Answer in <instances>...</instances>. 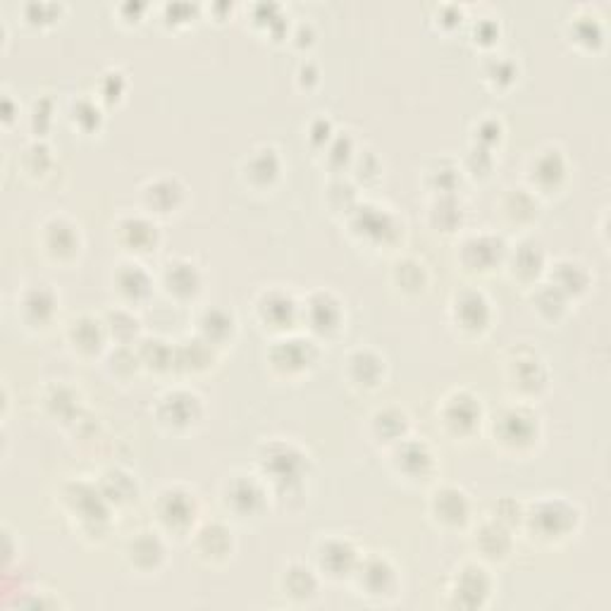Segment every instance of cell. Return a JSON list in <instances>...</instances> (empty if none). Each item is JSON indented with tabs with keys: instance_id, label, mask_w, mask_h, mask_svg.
<instances>
[{
	"instance_id": "32",
	"label": "cell",
	"mask_w": 611,
	"mask_h": 611,
	"mask_svg": "<svg viewBox=\"0 0 611 611\" xmlns=\"http://www.w3.org/2000/svg\"><path fill=\"white\" fill-rule=\"evenodd\" d=\"M222 530L220 526H206V528L201 530L199 533V550L203 556H225L227 550H222V547H218V535H220Z\"/></svg>"
},
{
	"instance_id": "12",
	"label": "cell",
	"mask_w": 611,
	"mask_h": 611,
	"mask_svg": "<svg viewBox=\"0 0 611 611\" xmlns=\"http://www.w3.org/2000/svg\"><path fill=\"white\" fill-rule=\"evenodd\" d=\"M306 313H309L310 328H313V330L330 332L335 330V328H339V316H342V310H339V303H337L330 294H323V292H320V294L310 296L309 306H306Z\"/></svg>"
},
{
	"instance_id": "30",
	"label": "cell",
	"mask_w": 611,
	"mask_h": 611,
	"mask_svg": "<svg viewBox=\"0 0 611 611\" xmlns=\"http://www.w3.org/2000/svg\"><path fill=\"white\" fill-rule=\"evenodd\" d=\"M556 270H562V273H566V280H559L554 282L552 287H556L562 294H580V292H585V287H588V273H585V268L580 265V263H573V261H563L556 265Z\"/></svg>"
},
{
	"instance_id": "14",
	"label": "cell",
	"mask_w": 611,
	"mask_h": 611,
	"mask_svg": "<svg viewBox=\"0 0 611 611\" xmlns=\"http://www.w3.org/2000/svg\"><path fill=\"white\" fill-rule=\"evenodd\" d=\"M446 426L454 427L456 433H466L475 427V420L481 418V406L473 397L468 394H456V397L446 404Z\"/></svg>"
},
{
	"instance_id": "15",
	"label": "cell",
	"mask_w": 611,
	"mask_h": 611,
	"mask_svg": "<svg viewBox=\"0 0 611 611\" xmlns=\"http://www.w3.org/2000/svg\"><path fill=\"white\" fill-rule=\"evenodd\" d=\"M120 234L131 251H148L158 241V227L144 218H124L120 222Z\"/></svg>"
},
{
	"instance_id": "31",
	"label": "cell",
	"mask_w": 611,
	"mask_h": 611,
	"mask_svg": "<svg viewBox=\"0 0 611 611\" xmlns=\"http://www.w3.org/2000/svg\"><path fill=\"white\" fill-rule=\"evenodd\" d=\"M364 364L365 365H361V361L351 354L349 356L351 375H354V380H356L358 385H375L380 378V371H382V361H380L373 351L364 349Z\"/></svg>"
},
{
	"instance_id": "8",
	"label": "cell",
	"mask_w": 611,
	"mask_h": 611,
	"mask_svg": "<svg viewBox=\"0 0 611 611\" xmlns=\"http://www.w3.org/2000/svg\"><path fill=\"white\" fill-rule=\"evenodd\" d=\"M163 282L170 294L179 299H189L201 289V275L196 265L189 261H170L163 273Z\"/></svg>"
},
{
	"instance_id": "24",
	"label": "cell",
	"mask_w": 611,
	"mask_h": 611,
	"mask_svg": "<svg viewBox=\"0 0 611 611\" xmlns=\"http://www.w3.org/2000/svg\"><path fill=\"white\" fill-rule=\"evenodd\" d=\"M199 325H201V335H203V339L211 344H218L232 335L234 318L222 309H208V310H203Z\"/></svg>"
},
{
	"instance_id": "18",
	"label": "cell",
	"mask_w": 611,
	"mask_h": 611,
	"mask_svg": "<svg viewBox=\"0 0 611 611\" xmlns=\"http://www.w3.org/2000/svg\"><path fill=\"white\" fill-rule=\"evenodd\" d=\"M258 309H261L263 320L265 323L270 320L275 328H284L296 318V303L292 301V296L282 294V292H270V294L263 296Z\"/></svg>"
},
{
	"instance_id": "26",
	"label": "cell",
	"mask_w": 611,
	"mask_h": 611,
	"mask_svg": "<svg viewBox=\"0 0 611 611\" xmlns=\"http://www.w3.org/2000/svg\"><path fill=\"white\" fill-rule=\"evenodd\" d=\"M49 229V248L56 251L58 256H72L75 254L76 244H79V234L69 222H65L62 218H53V220L46 225Z\"/></svg>"
},
{
	"instance_id": "11",
	"label": "cell",
	"mask_w": 611,
	"mask_h": 611,
	"mask_svg": "<svg viewBox=\"0 0 611 611\" xmlns=\"http://www.w3.org/2000/svg\"><path fill=\"white\" fill-rule=\"evenodd\" d=\"M504 256V244L497 237H473L463 244V258L471 268H490Z\"/></svg>"
},
{
	"instance_id": "13",
	"label": "cell",
	"mask_w": 611,
	"mask_h": 611,
	"mask_svg": "<svg viewBox=\"0 0 611 611\" xmlns=\"http://www.w3.org/2000/svg\"><path fill=\"white\" fill-rule=\"evenodd\" d=\"M397 466L411 478H423V475L433 468V454L423 442H406L399 446L397 452Z\"/></svg>"
},
{
	"instance_id": "29",
	"label": "cell",
	"mask_w": 611,
	"mask_h": 611,
	"mask_svg": "<svg viewBox=\"0 0 611 611\" xmlns=\"http://www.w3.org/2000/svg\"><path fill=\"white\" fill-rule=\"evenodd\" d=\"M511 265L521 277H533L537 270L543 268V251L533 241H523V244L516 247Z\"/></svg>"
},
{
	"instance_id": "17",
	"label": "cell",
	"mask_w": 611,
	"mask_h": 611,
	"mask_svg": "<svg viewBox=\"0 0 611 611\" xmlns=\"http://www.w3.org/2000/svg\"><path fill=\"white\" fill-rule=\"evenodd\" d=\"M356 218H358L356 229H361L365 237L387 239L390 234H394L399 229L397 220H394L390 213H382V211H380V208H375V206L358 208Z\"/></svg>"
},
{
	"instance_id": "3",
	"label": "cell",
	"mask_w": 611,
	"mask_h": 611,
	"mask_svg": "<svg viewBox=\"0 0 611 611\" xmlns=\"http://www.w3.org/2000/svg\"><path fill=\"white\" fill-rule=\"evenodd\" d=\"M196 516V501H193V495L189 492H182V490H166L160 492L158 499V518L166 523L167 528L182 530L186 528L189 523L193 521Z\"/></svg>"
},
{
	"instance_id": "19",
	"label": "cell",
	"mask_w": 611,
	"mask_h": 611,
	"mask_svg": "<svg viewBox=\"0 0 611 611\" xmlns=\"http://www.w3.org/2000/svg\"><path fill=\"white\" fill-rule=\"evenodd\" d=\"M229 495H227V507L237 508L239 514H254L256 508L263 504V492L258 482L239 478V481L229 482Z\"/></svg>"
},
{
	"instance_id": "5",
	"label": "cell",
	"mask_w": 611,
	"mask_h": 611,
	"mask_svg": "<svg viewBox=\"0 0 611 611\" xmlns=\"http://www.w3.org/2000/svg\"><path fill=\"white\" fill-rule=\"evenodd\" d=\"M201 399L192 391H170L160 399V420L167 426L182 427L199 418Z\"/></svg>"
},
{
	"instance_id": "22",
	"label": "cell",
	"mask_w": 611,
	"mask_h": 611,
	"mask_svg": "<svg viewBox=\"0 0 611 611\" xmlns=\"http://www.w3.org/2000/svg\"><path fill=\"white\" fill-rule=\"evenodd\" d=\"M284 588H287V595L294 599H309L316 595L318 580L313 576V571L306 569L303 563H292L287 571H284Z\"/></svg>"
},
{
	"instance_id": "1",
	"label": "cell",
	"mask_w": 611,
	"mask_h": 611,
	"mask_svg": "<svg viewBox=\"0 0 611 611\" xmlns=\"http://www.w3.org/2000/svg\"><path fill=\"white\" fill-rule=\"evenodd\" d=\"M356 573L361 588H365V595L371 598H385L397 590V571L385 556H371L365 562H358Z\"/></svg>"
},
{
	"instance_id": "23",
	"label": "cell",
	"mask_w": 611,
	"mask_h": 611,
	"mask_svg": "<svg viewBox=\"0 0 611 611\" xmlns=\"http://www.w3.org/2000/svg\"><path fill=\"white\" fill-rule=\"evenodd\" d=\"M247 172L254 184H268L280 175V158L275 148H261L247 160Z\"/></svg>"
},
{
	"instance_id": "28",
	"label": "cell",
	"mask_w": 611,
	"mask_h": 611,
	"mask_svg": "<svg viewBox=\"0 0 611 611\" xmlns=\"http://www.w3.org/2000/svg\"><path fill=\"white\" fill-rule=\"evenodd\" d=\"M72 339L79 349L94 351L98 349V344L103 342V328L94 318H79L72 323Z\"/></svg>"
},
{
	"instance_id": "21",
	"label": "cell",
	"mask_w": 611,
	"mask_h": 611,
	"mask_svg": "<svg viewBox=\"0 0 611 611\" xmlns=\"http://www.w3.org/2000/svg\"><path fill=\"white\" fill-rule=\"evenodd\" d=\"M144 196L148 208H156L158 213H170L182 199V186L175 179H158V182H151L146 186Z\"/></svg>"
},
{
	"instance_id": "27",
	"label": "cell",
	"mask_w": 611,
	"mask_h": 611,
	"mask_svg": "<svg viewBox=\"0 0 611 611\" xmlns=\"http://www.w3.org/2000/svg\"><path fill=\"white\" fill-rule=\"evenodd\" d=\"M563 172H566V166H563L559 151H540V156L533 160V177H535L537 184H556L563 177Z\"/></svg>"
},
{
	"instance_id": "7",
	"label": "cell",
	"mask_w": 611,
	"mask_h": 611,
	"mask_svg": "<svg viewBox=\"0 0 611 611\" xmlns=\"http://www.w3.org/2000/svg\"><path fill=\"white\" fill-rule=\"evenodd\" d=\"M488 306L490 303L485 301V296L481 292H463L454 303V318H456V323H461L463 330L478 332L490 320Z\"/></svg>"
},
{
	"instance_id": "6",
	"label": "cell",
	"mask_w": 611,
	"mask_h": 611,
	"mask_svg": "<svg viewBox=\"0 0 611 611\" xmlns=\"http://www.w3.org/2000/svg\"><path fill=\"white\" fill-rule=\"evenodd\" d=\"M318 562H320V569L332 578H342L346 573H354L358 566V556L354 544L346 543V540H328V543L320 547V554H318Z\"/></svg>"
},
{
	"instance_id": "9",
	"label": "cell",
	"mask_w": 611,
	"mask_h": 611,
	"mask_svg": "<svg viewBox=\"0 0 611 611\" xmlns=\"http://www.w3.org/2000/svg\"><path fill=\"white\" fill-rule=\"evenodd\" d=\"M131 566H137L141 571L158 569L160 562L166 559V547L160 543L156 533H137V537L130 543L127 550Z\"/></svg>"
},
{
	"instance_id": "4",
	"label": "cell",
	"mask_w": 611,
	"mask_h": 611,
	"mask_svg": "<svg viewBox=\"0 0 611 611\" xmlns=\"http://www.w3.org/2000/svg\"><path fill=\"white\" fill-rule=\"evenodd\" d=\"M270 358H273V365L280 368V371H301V368L316 361V346L309 339L289 337V339H282V342L273 346Z\"/></svg>"
},
{
	"instance_id": "16",
	"label": "cell",
	"mask_w": 611,
	"mask_h": 611,
	"mask_svg": "<svg viewBox=\"0 0 611 611\" xmlns=\"http://www.w3.org/2000/svg\"><path fill=\"white\" fill-rule=\"evenodd\" d=\"M435 514L440 516V521L452 523V526H461L468 518V501L463 492L454 488H445L440 492H435L433 499Z\"/></svg>"
},
{
	"instance_id": "10",
	"label": "cell",
	"mask_w": 611,
	"mask_h": 611,
	"mask_svg": "<svg viewBox=\"0 0 611 611\" xmlns=\"http://www.w3.org/2000/svg\"><path fill=\"white\" fill-rule=\"evenodd\" d=\"M535 418L523 409H508L499 418V437L507 445H528L533 437Z\"/></svg>"
},
{
	"instance_id": "2",
	"label": "cell",
	"mask_w": 611,
	"mask_h": 611,
	"mask_svg": "<svg viewBox=\"0 0 611 611\" xmlns=\"http://www.w3.org/2000/svg\"><path fill=\"white\" fill-rule=\"evenodd\" d=\"M490 595L488 571L478 563H466L456 576L454 599L461 607H482Z\"/></svg>"
},
{
	"instance_id": "20",
	"label": "cell",
	"mask_w": 611,
	"mask_h": 611,
	"mask_svg": "<svg viewBox=\"0 0 611 611\" xmlns=\"http://www.w3.org/2000/svg\"><path fill=\"white\" fill-rule=\"evenodd\" d=\"M117 289L122 292L127 299H144L151 292V280L146 275V270L137 263H122L117 270Z\"/></svg>"
},
{
	"instance_id": "25",
	"label": "cell",
	"mask_w": 611,
	"mask_h": 611,
	"mask_svg": "<svg viewBox=\"0 0 611 611\" xmlns=\"http://www.w3.org/2000/svg\"><path fill=\"white\" fill-rule=\"evenodd\" d=\"M22 310H24V316L31 318L34 323H46V320L53 316V310H56V296H53V292L46 287L31 289V292L24 296V301H22Z\"/></svg>"
}]
</instances>
